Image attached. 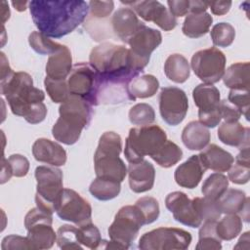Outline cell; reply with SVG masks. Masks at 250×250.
<instances>
[{
  "instance_id": "34",
  "label": "cell",
  "mask_w": 250,
  "mask_h": 250,
  "mask_svg": "<svg viewBox=\"0 0 250 250\" xmlns=\"http://www.w3.org/2000/svg\"><path fill=\"white\" fill-rule=\"evenodd\" d=\"M229 179L222 173L211 174L203 183L201 192L204 197L217 201L228 189Z\"/></svg>"
},
{
  "instance_id": "52",
  "label": "cell",
  "mask_w": 250,
  "mask_h": 250,
  "mask_svg": "<svg viewBox=\"0 0 250 250\" xmlns=\"http://www.w3.org/2000/svg\"><path fill=\"white\" fill-rule=\"evenodd\" d=\"M208 7L211 9L212 14L222 16L229 11L231 7V1H211L208 2Z\"/></svg>"
},
{
  "instance_id": "2",
  "label": "cell",
  "mask_w": 250,
  "mask_h": 250,
  "mask_svg": "<svg viewBox=\"0 0 250 250\" xmlns=\"http://www.w3.org/2000/svg\"><path fill=\"white\" fill-rule=\"evenodd\" d=\"M89 61L100 77L102 91L107 86L127 88L128 83L140 75L145 68L130 49L109 42L94 47Z\"/></svg>"
},
{
  "instance_id": "16",
  "label": "cell",
  "mask_w": 250,
  "mask_h": 250,
  "mask_svg": "<svg viewBox=\"0 0 250 250\" xmlns=\"http://www.w3.org/2000/svg\"><path fill=\"white\" fill-rule=\"evenodd\" d=\"M162 35L157 29L143 24L139 30L128 40L127 44L134 57L146 67L151 53L161 44Z\"/></svg>"
},
{
  "instance_id": "31",
  "label": "cell",
  "mask_w": 250,
  "mask_h": 250,
  "mask_svg": "<svg viewBox=\"0 0 250 250\" xmlns=\"http://www.w3.org/2000/svg\"><path fill=\"white\" fill-rule=\"evenodd\" d=\"M121 190L120 182L97 177L90 185V193L101 201H106L118 196Z\"/></svg>"
},
{
  "instance_id": "40",
  "label": "cell",
  "mask_w": 250,
  "mask_h": 250,
  "mask_svg": "<svg viewBox=\"0 0 250 250\" xmlns=\"http://www.w3.org/2000/svg\"><path fill=\"white\" fill-rule=\"evenodd\" d=\"M44 85L48 96L56 104L64 103L70 96L66 79H52L46 76Z\"/></svg>"
},
{
  "instance_id": "32",
  "label": "cell",
  "mask_w": 250,
  "mask_h": 250,
  "mask_svg": "<svg viewBox=\"0 0 250 250\" xmlns=\"http://www.w3.org/2000/svg\"><path fill=\"white\" fill-rule=\"evenodd\" d=\"M247 199L244 191L229 188L218 199V205L222 214H239Z\"/></svg>"
},
{
  "instance_id": "48",
  "label": "cell",
  "mask_w": 250,
  "mask_h": 250,
  "mask_svg": "<svg viewBox=\"0 0 250 250\" xmlns=\"http://www.w3.org/2000/svg\"><path fill=\"white\" fill-rule=\"evenodd\" d=\"M250 177V166L236 163L229 169L228 179L236 185H244L248 183Z\"/></svg>"
},
{
  "instance_id": "41",
  "label": "cell",
  "mask_w": 250,
  "mask_h": 250,
  "mask_svg": "<svg viewBox=\"0 0 250 250\" xmlns=\"http://www.w3.org/2000/svg\"><path fill=\"white\" fill-rule=\"evenodd\" d=\"M210 35L215 46L226 48L232 44L235 38V29L230 23L219 22L212 27Z\"/></svg>"
},
{
  "instance_id": "54",
  "label": "cell",
  "mask_w": 250,
  "mask_h": 250,
  "mask_svg": "<svg viewBox=\"0 0 250 250\" xmlns=\"http://www.w3.org/2000/svg\"><path fill=\"white\" fill-rule=\"evenodd\" d=\"M14 74V71L9 65L8 60L6 59L4 53H1V81L11 77Z\"/></svg>"
},
{
  "instance_id": "11",
  "label": "cell",
  "mask_w": 250,
  "mask_h": 250,
  "mask_svg": "<svg viewBox=\"0 0 250 250\" xmlns=\"http://www.w3.org/2000/svg\"><path fill=\"white\" fill-rule=\"evenodd\" d=\"M226 56L216 47L203 49L193 54L191 68L194 74L205 84L219 82L226 68Z\"/></svg>"
},
{
  "instance_id": "46",
  "label": "cell",
  "mask_w": 250,
  "mask_h": 250,
  "mask_svg": "<svg viewBox=\"0 0 250 250\" xmlns=\"http://www.w3.org/2000/svg\"><path fill=\"white\" fill-rule=\"evenodd\" d=\"M10 168L12 170L13 176L21 178L26 176L29 170V161L27 158L21 154H12L7 159Z\"/></svg>"
},
{
  "instance_id": "21",
  "label": "cell",
  "mask_w": 250,
  "mask_h": 250,
  "mask_svg": "<svg viewBox=\"0 0 250 250\" xmlns=\"http://www.w3.org/2000/svg\"><path fill=\"white\" fill-rule=\"evenodd\" d=\"M111 23L114 33L124 43H127L139 28L145 24L130 8H120L117 10L112 16Z\"/></svg>"
},
{
  "instance_id": "1",
  "label": "cell",
  "mask_w": 250,
  "mask_h": 250,
  "mask_svg": "<svg viewBox=\"0 0 250 250\" xmlns=\"http://www.w3.org/2000/svg\"><path fill=\"white\" fill-rule=\"evenodd\" d=\"M28 5L35 26L51 38H61L72 32L89 12L88 3L82 0H33Z\"/></svg>"
},
{
  "instance_id": "45",
  "label": "cell",
  "mask_w": 250,
  "mask_h": 250,
  "mask_svg": "<svg viewBox=\"0 0 250 250\" xmlns=\"http://www.w3.org/2000/svg\"><path fill=\"white\" fill-rule=\"evenodd\" d=\"M228 101L236 106L241 114L248 120L249 108H250V97L249 90H230L229 93Z\"/></svg>"
},
{
  "instance_id": "50",
  "label": "cell",
  "mask_w": 250,
  "mask_h": 250,
  "mask_svg": "<svg viewBox=\"0 0 250 250\" xmlns=\"http://www.w3.org/2000/svg\"><path fill=\"white\" fill-rule=\"evenodd\" d=\"M221 117L225 122H236L241 117V111L227 100L220 102Z\"/></svg>"
},
{
  "instance_id": "5",
  "label": "cell",
  "mask_w": 250,
  "mask_h": 250,
  "mask_svg": "<svg viewBox=\"0 0 250 250\" xmlns=\"http://www.w3.org/2000/svg\"><path fill=\"white\" fill-rule=\"evenodd\" d=\"M122 149L121 137L115 132H104L99 140L94 154L96 176L122 182L127 175V167L119 157Z\"/></svg>"
},
{
  "instance_id": "26",
  "label": "cell",
  "mask_w": 250,
  "mask_h": 250,
  "mask_svg": "<svg viewBox=\"0 0 250 250\" xmlns=\"http://www.w3.org/2000/svg\"><path fill=\"white\" fill-rule=\"evenodd\" d=\"M159 88V81L151 74L138 75L127 85L126 91L129 100L146 99L156 94Z\"/></svg>"
},
{
  "instance_id": "44",
  "label": "cell",
  "mask_w": 250,
  "mask_h": 250,
  "mask_svg": "<svg viewBox=\"0 0 250 250\" xmlns=\"http://www.w3.org/2000/svg\"><path fill=\"white\" fill-rule=\"evenodd\" d=\"M135 205L142 212L145 218L146 225L151 224L158 219L160 208H159L158 201L154 197H151V196L141 197L136 201Z\"/></svg>"
},
{
  "instance_id": "17",
  "label": "cell",
  "mask_w": 250,
  "mask_h": 250,
  "mask_svg": "<svg viewBox=\"0 0 250 250\" xmlns=\"http://www.w3.org/2000/svg\"><path fill=\"white\" fill-rule=\"evenodd\" d=\"M166 208L173 214L174 219L190 228H198L202 224V220L195 212L192 200L182 191H173L165 198Z\"/></svg>"
},
{
  "instance_id": "55",
  "label": "cell",
  "mask_w": 250,
  "mask_h": 250,
  "mask_svg": "<svg viewBox=\"0 0 250 250\" xmlns=\"http://www.w3.org/2000/svg\"><path fill=\"white\" fill-rule=\"evenodd\" d=\"M2 161H3V166H2V173H1V184H4L10 180V178L13 176V173L8 161L4 157Z\"/></svg>"
},
{
  "instance_id": "7",
  "label": "cell",
  "mask_w": 250,
  "mask_h": 250,
  "mask_svg": "<svg viewBox=\"0 0 250 250\" xmlns=\"http://www.w3.org/2000/svg\"><path fill=\"white\" fill-rule=\"evenodd\" d=\"M35 203L40 209L53 214L63 189L62 172L56 166H38L35 169Z\"/></svg>"
},
{
  "instance_id": "24",
  "label": "cell",
  "mask_w": 250,
  "mask_h": 250,
  "mask_svg": "<svg viewBox=\"0 0 250 250\" xmlns=\"http://www.w3.org/2000/svg\"><path fill=\"white\" fill-rule=\"evenodd\" d=\"M249 128L244 127L238 121L224 122L218 129V138L223 144L236 146L239 149L249 147Z\"/></svg>"
},
{
  "instance_id": "56",
  "label": "cell",
  "mask_w": 250,
  "mask_h": 250,
  "mask_svg": "<svg viewBox=\"0 0 250 250\" xmlns=\"http://www.w3.org/2000/svg\"><path fill=\"white\" fill-rule=\"evenodd\" d=\"M249 234H250V232L249 231H246V232H244L241 236H240V238H239V240H238V242H237V244L234 246V249H238V248H241V245L242 244H245V246H246V249H249V242H250V239H249Z\"/></svg>"
},
{
  "instance_id": "53",
  "label": "cell",
  "mask_w": 250,
  "mask_h": 250,
  "mask_svg": "<svg viewBox=\"0 0 250 250\" xmlns=\"http://www.w3.org/2000/svg\"><path fill=\"white\" fill-rule=\"evenodd\" d=\"M208 8L207 1H199V0H189V14H199L206 12Z\"/></svg>"
},
{
  "instance_id": "15",
  "label": "cell",
  "mask_w": 250,
  "mask_h": 250,
  "mask_svg": "<svg viewBox=\"0 0 250 250\" xmlns=\"http://www.w3.org/2000/svg\"><path fill=\"white\" fill-rule=\"evenodd\" d=\"M130 5L133 10L146 21H152L164 31H170L177 25V19L159 1H131L123 2Z\"/></svg>"
},
{
  "instance_id": "23",
  "label": "cell",
  "mask_w": 250,
  "mask_h": 250,
  "mask_svg": "<svg viewBox=\"0 0 250 250\" xmlns=\"http://www.w3.org/2000/svg\"><path fill=\"white\" fill-rule=\"evenodd\" d=\"M72 57L69 49L62 45L60 50L49 56L46 76L52 79H66L72 70Z\"/></svg>"
},
{
  "instance_id": "35",
  "label": "cell",
  "mask_w": 250,
  "mask_h": 250,
  "mask_svg": "<svg viewBox=\"0 0 250 250\" xmlns=\"http://www.w3.org/2000/svg\"><path fill=\"white\" fill-rule=\"evenodd\" d=\"M182 157L183 150L181 147L169 140H167L158 151L151 156V158L163 168H170L174 166L182 159Z\"/></svg>"
},
{
  "instance_id": "42",
  "label": "cell",
  "mask_w": 250,
  "mask_h": 250,
  "mask_svg": "<svg viewBox=\"0 0 250 250\" xmlns=\"http://www.w3.org/2000/svg\"><path fill=\"white\" fill-rule=\"evenodd\" d=\"M129 120L132 124L138 126L150 125L155 120L154 109L148 104H137L129 110Z\"/></svg>"
},
{
  "instance_id": "29",
  "label": "cell",
  "mask_w": 250,
  "mask_h": 250,
  "mask_svg": "<svg viewBox=\"0 0 250 250\" xmlns=\"http://www.w3.org/2000/svg\"><path fill=\"white\" fill-rule=\"evenodd\" d=\"M213 22L210 14L204 12L199 14H188L183 23L182 31L189 38H198L205 35Z\"/></svg>"
},
{
  "instance_id": "33",
  "label": "cell",
  "mask_w": 250,
  "mask_h": 250,
  "mask_svg": "<svg viewBox=\"0 0 250 250\" xmlns=\"http://www.w3.org/2000/svg\"><path fill=\"white\" fill-rule=\"evenodd\" d=\"M217 221H205L198 232L197 250H220L222 249L221 239L216 232Z\"/></svg>"
},
{
  "instance_id": "30",
  "label": "cell",
  "mask_w": 250,
  "mask_h": 250,
  "mask_svg": "<svg viewBox=\"0 0 250 250\" xmlns=\"http://www.w3.org/2000/svg\"><path fill=\"white\" fill-rule=\"evenodd\" d=\"M164 72L167 78L171 81L175 83H184L189 78V63L183 55H170L164 63Z\"/></svg>"
},
{
  "instance_id": "20",
  "label": "cell",
  "mask_w": 250,
  "mask_h": 250,
  "mask_svg": "<svg viewBox=\"0 0 250 250\" xmlns=\"http://www.w3.org/2000/svg\"><path fill=\"white\" fill-rule=\"evenodd\" d=\"M206 170L199 155H191L187 161L177 167L174 178L180 187L191 189L198 186Z\"/></svg>"
},
{
  "instance_id": "28",
  "label": "cell",
  "mask_w": 250,
  "mask_h": 250,
  "mask_svg": "<svg viewBox=\"0 0 250 250\" xmlns=\"http://www.w3.org/2000/svg\"><path fill=\"white\" fill-rule=\"evenodd\" d=\"M250 63L236 62L231 64L224 73V84L230 90H249L250 88Z\"/></svg>"
},
{
  "instance_id": "14",
  "label": "cell",
  "mask_w": 250,
  "mask_h": 250,
  "mask_svg": "<svg viewBox=\"0 0 250 250\" xmlns=\"http://www.w3.org/2000/svg\"><path fill=\"white\" fill-rule=\"evenodd\" d=\"M188 100L186 93L177 87H164L159 94V111L170 126L179 125L186 117Z\"/></svg>"
},
{
  "instance_id": "13",
  "label": "cell",
  "mask_w": 250,
  "mask_h": 250,
  "mask_svg": "<svg viewBox=\"0 0 250 250\" xmlns=\"http://www.w3.org/2000/svg\"><path fill=\"white\" fill-rule=\"evenodd\" d=\"M57 215L63 221L71 222L77 226L90 223L92 220V207L78 192L70 188H63L56 208Z\"/></svg>"
},
{
  "instance_id": "43",
  "label": "cell",
  "mask_w": 250,
  "mask_h": 250,
  "mask_svg": "<svg viewBox=\"0 0 250 250\" xmlns=\"http://www.w3.org/2000/svg\"><path fill=\"white\" fill-rule=\"evenodd\" d=\"M79 229V241L82 245L90 249H99L102 242L101 232L92 222L77 226Z\"/></svg>"
},
{
  "instance_id": "6",
  "label": "cell",
  "mask_w": 250,
  "mask_h": 250,
  "mask_svg": "<svg viewBox=\"0 0 250 250\" xmlns=\"http://www.w3.org/2000/svg\"><path fill=\"white\" fill-rule=\"evenodd\" d=\"M166 141V133L158 125L132 128L125 141L124 155L129 163L140 162L146 155L153 156Z\"/></svg>"
},
{
  "instance_id": "3",
  "label": "cell",
  "mask_w": 250,
  "mask_h": 250,
  "mask_svg": "<svg viewBox=\"0 0 250 250\" xmlns=\"http://www.w3.org/2000/svg\"><path fill=\"white\" fill-rule=\"evenodd\" d=\"M1 94L5 96L13 114L23 117L30 124H38L45 119V94L33 86L32 77L28 73L14 72L11 77L2 80Z\"/></svg>"
},
{
  "instance_id": "12",
  "label": "cell",
  "mask_w": 250,
  "mask_h": 250,
  "mask_svg": "<svg viewBox=\"0 0 250 250\" xmlns=\"http://www.w3.org/2000/svg\"><path fill=\"white\" fill-rule=\"evenodd\" d=\"M192 98L198 107L199 122L207 128H215L221 121L220 92L213 84H199L192 91Z\"/></svg>"
},
{
  "instance_id": "22",
  "label": "cell",
  "mask_w": 250,
  "mask_h": 250,
  "mask_svg": "<svg viewBox=\"0 0 250 250\" xmlns=\"http://www.w3.org/2000/svg\"><path fill=\"white\" fill-rule=\"evenodd\" d=\"M198 155L206 169H211L216 172H227L233 164V156L221 146L211 144L204 147Z\"/></svg>"
},
{
  "instance_id": "39",
  "label": "cell",
  "mask_w": 250,
  "mask_h": 250,
  "mask_svg": "<svg viewBox=\"0 0 250 250\" xmlns=\"http://www.w3.org/2000/svg\"><path fill=\"white\" fill-rule=\"evenodd\" d=\"M30 47L40 55H52L62 47V44L51 40L40 31H33L28 36Z\"/></svg>"
},
{
  "instance_id": "18",
  "label": "cell",
  "mask_w": 250,
  "mask_h": 250,
  "mask_svg": "<svg viewBox=\"0 0 250 250\" xmlns=\"http://www.w3.org/2000/svg\"><path fill=\"white\" fill-rule=\"evenodd\" d=\"M129 176V186L136 193L148 191L152 188L155 180V169L147 160L137 163H130L127 169Z\"/></svg>"
},
{
  "instance_id": "49",
  "label": "cell",
  "mask_w": 250,
  "mask_h": 250,
  "mask_svg": "<svg viewBox=\"0 0 250 250\" xmlns=\"http://www.w3.org/2000/svg\"><path fill=\"white\" fill-rule=\"evenodd\" d=\"M91 16L99 19L106 18L113 11V1H90L88 3Z\"/></svg>"
},
{
  "instance_id": "27",
  "label": "cell",
  "mask_w": 250,
  "mask_h": 250,
  "mask_svg": "<svg viewBox=\"0 0 250 250\" xmlns=\"http://www.w3.org/2000/svg\"><path fill=\"white\" fill-rule=\"evenodd\" d=\"M33 249H49L57 240V233L50 222H39L26 229Z\"/></svg>"
},
{
  "instance_id": "10",
  "label": "cell",
  "mask_w": 250,
  "mask_h": 250,
  "mask_svg": "<svg viewBox=\"0 0 250 250\" xmlns=\"http://www.w3.org/2000/svg\"><path fill=\"white\" fill-rule=\"evenodd\" d=\"M188 231L178 229L162 227L144 233L139 241L142 250H186L191 242Z\"/></svg>"
},
{
  "instance_id": "47",
  "label": "cell",
  "mask_w": 250,
  "mask_h": 250,
  "mask_svg": "<svg viewBox=\"0 0 250 250\" xmlns=\"http://www.w3.org/2000/svg\"><path fill=\"white\" fill-rule=\"evenodd\" d=\"M2 250H17V249H33V246L28 237H23L16 234H11L3 238L1 243Z\"/></svg>"
},
{
  "instance_id": "8",
  "label": "cell",
  "mask_w": 250,
  "mask_h": 250,
  "mask_svg": "<svg viewBox=\"0 0 250 250\" xmlns=\"http://www.w3.org/2000/svg\"><path fill=\"white\" fill-rule=\"evenodd\" d=\"M70 95L77 96L91 105H98L102 93V83L96 70L90 63L78 62L73 65L67 77Z\"/></svg>"
},
{
  "instance_id": "51",
  "label": "cell",
  "mask_w": 250,
  "mask_h": 250,
  "mask_svg": "<svg viewBox=\"0 0 250 250\" xmlns=\"http://www.w3.org/2000/svg\"><path fill=\"white\" fill-rule=\"evenodd\" d=\"M167 4L170 13L175 18H181L189 14V0H169Z\"/></svg>"
},
{
  "instance_id": "36",
  "label": "cell",
  "mask_w": 250,
  "mask_h": 250,
  "mask_svg": "<svg viewBox=\"0 0 250 250\" xmlns=\"http://www.w3.org/2000/svg\"><path fill=\"white\" fill-rule=\"evenodd\" d=\"M242 230V220L237 214H226L216 225V232L221 240H231Z\"/></svg>"
},
{
  "instance_id": "4",
  "label": "cell",
  "mask_w": 250,
  "mask_h": 250,
  "mask_svg": "<svg viewBox=\"0 0 250 250\" xmlns=\"http://www.w3.org/2000/svg\"><path fill=\"white\" fill-rule=\"evenodd\" d=\"M88 102L70 95L59 107L60 117L52 128L53 137L64 145L75 144L83 129L88 128L93 116V109Z\"/></svg>"
},
{
  "instance_id": "9",
  "label": "cell",
  "mask_w": 250,
  "mask_h": 250,
  "mask_svg": "<svg viewBox=\"0 0 250 250\" xmlns=\"http://www.w3.org/2000/svg\"><path fill=\"white\" fill-rule=\"evenodd\" d=\"M144 225H146L145 218L136 205L123 206L108 228L109 238L128 249Z\"/></svg>"
},
{
  "instance_id": "57",
  "label": "cell",
  "mask_w": 250,
  "mask_h": 250,
  "mask_svg": "<svg viewBox=\"0 0 250 250\" xmlns=\"http://www.w3.org/2000/svg\"><path fill=\"white\" fill-rule=\"evenodd\" d=\"M1 15H2V23H4L10 18L9 6H8L7 2H5V1L2 2V12H1Z\"/></svg>"
},
{
  "instance_id": "19",
  "label": "cell",
  "mask_w": 250,
  "mask_h": 250,
  "mask_svg": "<svg viewBox=\"0 0 250 250\" xmlns=\"http://www.w3.org/2000/svg\"><path fill=\"white\" fill-rule=\"evenodd\" d=\"M32 154L39 162L50 164L51 166H62L66 162V151L58 143L49 139H37L32 146Z\"/></svg>"
},
{
  "instance_id": "58",
  "label": "cell",
  "mask_w": 250,
  "mask_h": 250,
  "mask_svg": "<svg viewBox=\"0 0 250 250\" xmlns=\"http://www.w3.org/2000/svg\"><path fill=\"white\" fill-rule=\"evenodd\" d=\"M27 4H29V2H26V1H24V2H15V1H13L12 2V5L15 7V9L20 11V12L24 11L26 9Z\"/></svg>"
},
{
  "instance_id": "38",
  "label": "cell",
  "mask_w": 250,
  "mask_h": 250,
  "mask_svg": "<svg viewBox=\"0 0 250 250\" xmlns=\"http://www.w3.org/2000/svg\"><path fill=\"white\" fill-rule=\"evenodd\" d=\"M192 205L198 217L202 221H218L221 216V210L218 200L214 201L206 197H195L192 199Z\"/></svg>"
},
{
  "instance_id": "37",
  "label": "cell",
  "mask_w": 250,
  "mask_h": 250,
  "mask_svg": "<svg viewBox=\"0 0 250 250\" xmlns=\"http://www.w3.org/2000/svg\"><path fill=\"white\" fill-rule=\"evenodd\" d=\"M58 246L63 250L82 249V244L79 241L78 227L71 225H63L59 228L57 231Z\"/></svg>"
},
{
  "instance_id": "25",
  "label": "cell",
  "mask_w": 250,
  "mask_h": 250,
  "mask_svg": "<svg viewBox=\"0 0 250 250\" xmlns=\"http://www.w3.org/2000/svg\"><path fill=\"white\" fill-rule=\"evenodd\" d=\"M209 129L199 121H190L182 132V142L190 150H200L210 142Z\"/></svg>"
}]
</instances>
